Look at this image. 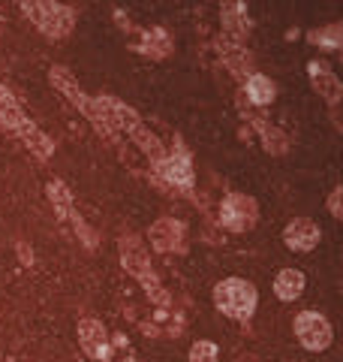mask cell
I'll return each instance as SVG.
<instances>
[{"mask_svg":"<svg viewBox=\"0 0 343 362\" xmlns=\"http://www.w3.org/2000/svg\"><path fill=\"white\" fill-rule=\"evenodd\" d=\"M0 124L13 127V130L21 136V139H25V145H30V151H33V154L49 157V154L54 151V145L40 133L37 124L25 118V112H21V106L16 103V97L9 94L4 85H0Z\"/></svg>","mask_w":343,"mask_h":362,"instance_id":"6da1fadb","label":"cell"},{"mask_svg":"<svg viewBox=\"0 0 343 362\" xmlns=\"http://www.w3.org/2000/svg\"><path fill=\"white\" fill-rule=\"evenodd\" d=\"M214 305L235 320H250L256 311V287L244 278H223L214 287Z\"/></svg>","mask_w":343,"mask_h":362,"instance_id":"7a4b0ae2","label":"cell"},{"mask_svg":"<svg viewBox=\"0 0 343 362\" xmlns=\"http://www.w3.org/2000/svg\"><path fill=\"white\" fill-rule=\"evenodd\" d=\"M21 9L28 13V18L37 25L49 40H64L70 37V30L76 25V13L64 4H49V0H33V4H21Z\"/></svg>","mask_w":343,"mask_h":362,"instance_id":"3957f363","label":"cell"},{"mask_svg":"<svg viewBox=\"0 0 343 362\" xmlns=\"http://www.w3.org/2000/svg\"><path fill=\"white\" fill-rule=\"evenodd\" d=\"M295 335H299L301 347L313 350V354H319V350H325L331 344V326L325 317L316 311H301L295 317Z\"/></svg>","mask_w":343,"mask_h":362,"instance_id":"277c9868","label":"cell"},{"mask_svg":"<svg viewBox=\"0 0 343 362\" xmlns=\"http://www.w3.org/2000/svg\"><path fill=\"white\" fill-rule=\"evenodd\" d=\"M220 223L232 233H244L256 223V202L244 194H229L220 206Z\"/></svg>","mask_w":343,"mask_h":362,"instance_id":"5b68a950","label":"cell"},{"mask_svg":"<svg viewBox=\"0 0 343 362\" xmlns=\"http://www.w3.org/2000/svg\"><path fill=\"white\" fill-rule=\"evenodd\" d=\"M319 239H323V233H319V226L311 218H295V221L286 223V230H283L286 247H289V251H299V254H311L319 245Z\"/></svg>","mask_w":343,"mask_h":362,"instance_id":"8992f818","label":"cell"},{"mask_svg":"<svg viewBox=\"0 0 343 362\" xmlns=\"http://www.w3.org/2000/svg\"><path fill=\"white\" fill-rule=\"evenodd\" d=\"M121 251H124V254H121L124 269H127L133 278H139L148 290H154L157 281H154L151 266H148V254H145L142 242H139V239H124V242H121Z\"/></svg>","mask_w":343,"mask_h":362,"instance_id":"52a82bcc","label":"cell"},{"mask_svg":"<svg viewBox=\"0 0 343 362\" xmlns=\"http://www.w3.org/2000/svg\"><path fill=\"white\" fill-rule=\"evenodd\" d=\"M151 245L160 254H172L184 247V226H181L175 218H160L151 226Z\"/></svg>","mask_w":343,"mask_h":362,"instance_id":"ba28073f","label":"cell"},{"mask_svg":"<svg viewBox=\"0 0 343 362\" xmlns=\"http://www.w3.org/2000/svg\"><path fill=\"white\" fill-rule=\"evenodd\" d=\"M78 344H82V350H85L90 359H106V356H109L106 329H102L97 320H90V317L78 323Z\"/></svg>","mask_w":343,"mask_h":362,"instance_id":"9c48e42d","label":"cell"},{"mask_svg":"<svg viewBox=\"0 0 343 362\" xmlns=\"http://www.w3.org/2000/svg\"><path fill=\"white\" fill-rule=\"evenodd\" d=\"M304 290V275L299 269H280L277 278H274V293H277V299L283 302H295L301 296Z\"/></svg>","mask_w":343,"mask_h":362,"instance_id":"30bf717a","label":"cell"},{"mask_svg":"<svg viewBox=\"0 0 343 362\" xmlns=\"http://www.w3.org/2000/svg\"><path fill=\"white\" fill-rule=\"evenodd\" d=\"M160 169H163L166 173V178L169 181H178L181 187H187L190 181H193V173H190V157H163V160H160Z\"/></svg>","mask_w":343,"mask_h":362,"instance_id":"8fae6325","label":"cell"},{"mask_svg":"<svg viewBox=\"0 0 343 362\" xmlns=\"http://www.w3.org/2000/svg\"><path fill=\"white\" fill-rule=\"evenodd\" d=\"M52 82H54V88L61 90V94H66V97H70L76 106H82L85 100H88V97L82 94V90L76 88V78L70 76V70H64V66H54V70H52Z\"/></svg>","mask_w":343,"mask_h":362,"instance_id":"7c38bea8","label":"cell"},{"mask_svg":"<svg viewBox=\"0 0 343 362\" xmlns=\"http://www.w3.org/2000/svg\"><path fill=\"white\" fill-rule=\"evenodd\" d=\"M311 76L316 82V90H323L331 103H337V100H340V82H337V78L331 76L325 66H319V64H311Z\"/></svg>","mask_w":343,"mask_h":362,"instance_id":"4fadbf2b","label":"cell"},{"mask_svg":"<svg viewBox=\"0 0 343 362\" xmlns=\"http://www.w3.org/2000/svg\"><path fill=\"white\" fill-rule=\"evenodd\" d=\"M247 97L253 100L256 106H268L271 100H274V85H271V78H265V76H250L247 78Z\"/></svg>","mask_w":343,"mask_h":362,"instance_id":"5bb4252c","label":"cell"},{"mask_svg":"<svg viewBox=\"0 0 343 362\" xmlns=\"http://www.w3.org/2000/svg\"><path fill=\"white\" fill-rule=\"evenodd\" d=\"M190 362H217V344L214 341H196L190 347Z\"/></svg>","mask_w":343,"mask_h":362,"instance_id":"9a60e30c","label":"cell"},{"mask_svg":"<svg viewBox=\"0 0 343 362\" xmlns=\"http://www.w3.org/2000/svg\"><path fill=\"white\" fill-rule=\"evenodd\" d=\"M328 209H331L335 218H340V187H335V194H331V199H328Z\"/></svg>","mask_w":343,"mask_h":362,"instance_id":"2e32d148","label":"cell"}]
</instances>
